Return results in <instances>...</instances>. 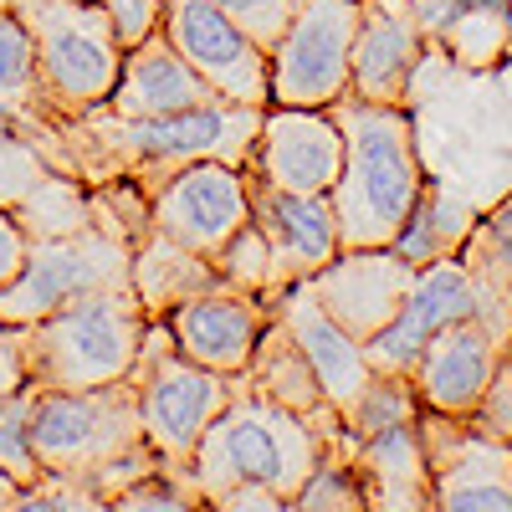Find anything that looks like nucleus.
I'll list each match as a JSON object with an SVG mask.
<instances>
[{"mask_svg": "<svg viewBox=\"0 0 512 512\" xmlns=\"http://www.w3.org/2000/svg\"><path fill=\"white\" fill-rule=\"evenodd\" d=\"M21 128L52 159V169H67L82 185L134 180L154 190L195 159H226L246 169L256 128H262V108L200 103L154 118H118L108 108H88L77 118H21Z\"/></svg>", "mask_w": 512, "mask_h": 512, "instance_id": "1", "label": "nucleus"}, {"mask_svg": "<svg viewBox=\"0 0 512 512\" xmlns=\"http://www.w3.org/2000/svg\"><path fill=\"white\" fill-rule=\"evenodd\" d=\"M344 128V169L328 190L338 241L344 246H390L425 190L415 149V118L405 103H369L344 93L328 103Z\"/></svg>", "mask_w": 512, "mask_h": 512, "instance_id": "2", "label": "nucleus"}, {"mask_svg": "<svg viewBox=\"0 0 512 512\" xmlns=\"http://www.w3.org/2000/svg\"><path fill=\"white\" fill-rule=\"evenodd\" d=\"M328 436L308 415H297L267 395H256L246 379H236L231 405L205 425V436L185 466V482L200 502H216L236 482H267L287 502L318 466Z\"/></svg>", "mask_w": 512, "mask_h": 512, "instance_id": "3", "label": "nucleus"}, {"mask_svg": "<svg viewBox=\"0 0 512 512\" xmlns=\"http://www.w3.org/2000/svg\"><path fill=\"white\" fill-rule=\"evenodd\" d=\"M149 333V313L134 287H108L72 297L57 313L16 328L21 369L36 390H88L128 379Z\"/></svg>", "mask_w": 512, "mask_h": 512, "instance_id": "4", "label": "nucleus"}, {"mask_svg": "<svg viewBox=\"0 0 512 512\" xmlns=\"http://www.w3.org/2000/svg\"><path fill=\"white\" fill-rule=\"evenodd\" d=\"M11 11L36 36L41 118H77L103 108L118 88L123 47L93 0H16Z\"/></svg>", "mask_w": 512, "mask_h": 512, "instance_id": "5", "label": "nucleus"}, {"mask_svg": "<svg viewBox=\"0 0 512 512\" xmlns=\"http://www.w3.org/2000/svg\"><path fill=\"white\" fill-rule=\"evenodd\" d=\"M128 262H134V231L93 200V221L82 231L57 241H26L21 272L0 287V323L26 328L72 297L128 287Z\"/></svg>", "mask_w": 512, "mask_h": 512, "instance_id": "6", "label": "nucleus"}, {"mask_svg": "<svg viewBox=\"0 0 512 512\" xmlns=\"http://www.w3.org/2000/svg\"><path fill=\"white\" fill-rule=\"evenodd\" d=\"M134 395H139V425H144V441L164 466H190L205 425L216 420L231 395H236V379L216 374L195 359H185L175 349V333H169L164 318H149L144 333V349L134 364Z\"/></svg>", "mask_w": 512, "mask_h": 512, "instance_id": "7", "label": "nucleus"}, {"mask_svg": "<svg viewBox=\"0 0 512 512\" xmlns=\"http://www.w3.org/2000/svg\"><path fill=\"white\" fill-rule=\"evenodd\" d=\"M144 446L134 379L88 384V390H36L31 451L41 472L93 482L108 461Z\"/></svg>", "mask_w": 512, "mask_h": 512, "instance_id": "8", "label": "nucleus"}, {"mask_svg": "<svg viewBox=\"0 0 512 512\" xmlns=\"http://www.w3.org/2000/svg\"><path fill=\"white\" fill-rule=\"evenodd\" d=\"M359 36V0H292V16L267 52L272 103L328 108L349 93V52Z\"/></svg>", "mask_w": 512, "mask_h": 512, "instance_id": "9", "label": "nucleus"}, {"mask_svg": "<svg viewBox=\"0 0 512 512\" xmlns=\"http://www.w3.org/2000/svg\"><path fill=\"white\" fill-rule=\"evenodd\" d=\"M251 221V175L226 159H195L149 190V226L216 262Z\"/></svg>", "mask_w": 512, "mask_h": 512, "instance_id": "10", "label": "nucleus"}, {"mask_svg": "<svg viewBox=\"0 0 512 512\" xmlns=\"http://www.w3.org/2000/svg\"><path fill=\"white\" fill-rule=\"evenodd\" d=\"M431 502L446 512H512V441L477 431L466 415L420 410Z\"/></svg>", "mask_w": 512, "mask_h": 512, "instance_id": "11", "label": "nucleus"}, {"mask_svg": "<svg viewBox=\"0 0 512 512\" xmlns=\"http://www.w3.org/2000/svg\"><path fill=\"white\" fill-rule=\"evenodd\" d=\"M164 36L226 103H272V62L216 0H164Z\"/></svg>", "mask_w": 512, "mask_h": 512, "instance_id": "12", "label": "nucleus"}, {"mask_svg": "<svg viewBox=\"0 0 512 512\" xmlns=\"http://www.w3.org/2000/svg\"><path fill=\"white\" fill-rule=\"evenodd\" d=\"M344 169V128L333 108H292L267 103L262 128L246 159V175L256 185L292 190V195H328Z\"/></svg>", "mask_w": 512, "mask_h": 512, "instance_id": "13", "label": "nucleus"}, {"mask_svg": "<svg viewBox=\"0 0 512 512\" xmlns=\"http://www.w3.org/2000/svg\"><path fill=\"white\" fill-rule=\"evenodd\" d=\"M472 308H477V292H472V272H466L461 256H436V262H425L415 272L410 292H405L400 313L364 344L369 369L410 379L420 349L431 344L441 328H451L456 318H472Z\"/></svg>", "mask_w": 512, "mask_h": 512, "instance_id": "14", "label": "nucleus"}, {"mask_svg": "<svg viewBox=\"0 0 512 512\" xmlns=\"http://www.w3.org/2000/svg\"><path fill=\"white\" fill-rule=\"evenodd\" d=\"M415 272H420V267L405 262L395 246H344V251H338L328 267H318L308 282H313V292H318L323 313L344 328V333H354L359 344H369V338L400 313Z\"/></svg>", "mask_w": 512, "mask_h": 512, "instance_id": "15", "label": "nucleus"}, {"mask_svg": "<svg viewBox=\"0 0 512 512\" xmlns=\"http://www.w3.org/2000/svg\"><path fill=\"white\" fill-rule=\"evenodd\" d=\"M272 308L267 297L256 292H236V287H216V292H200L190 303H180L175 313H164L169 333H175V349L216 374H246L251 354H256V338H262Z\"/></svg>", "mask_w": 512, "mask_h": 512, "instance_id": "16", "label": "nucleus"}, {"mask_svg": "<svg viewBox=\"0 0 512 512\" xmlns=\"http://www.w3.org/2000/svg\"><path fill=\"white\" fill-rule=\"evenodd\" d=\"M425 31L410 0H359V36L349 52V93L369 103H410Z\"/></svg>", "mask_w": 512, "mask_h": 512, "instance_id": "17", "label": "nucleus"}, {"mask_svg": "<svg viewBox=\"0 0 512 512\" xmlns=\"http://www.w3.org/2000/svg\"><path fill=\"white\" fill-rule=\"evenodd\" d=\"M267 308L292 328L297 344H303V354H308V364H313V374L323 384V400L338 415H349V405L369 390V379H374V369L364 359V344L323 313V303H318V292H313L308 277L267 292Z\"/></svg>", "mask_w": 512, "mask_h": 512, "instance_id": "18", "label": "nucleus"}, {"mask_svg": "<svg viewBox=\"0 0 512 512\" xmlns=\"http://www.w3.org/2000/svg\"><path fill=\"white\" fill-rule=\"evenodd\" d=\"M502 344L477 323V318H456L451 328H441L431 344L420 349L415 369H410V390L420 400V410L436 415H472L482 390L492 384L497 364H502Z\"/></svg>", "mask_w": 512, "mask_h": 512, "instance_id": "19", "label": "nucleus"}, {"mask_svg": "<svg viewBox=\"0 0 512 512\" xmlns=\"http://www.w3.org/2000/svg\"><path fill=\"white\" fill-rule=\"evenodd\" d=\"M251 221L262 226L272 262H277V287L303 282L318 267H328L344 241H338V216L328 195H292L251 180Z\"/></svg>", "mask_w": 512, "mask_h": 512, "instance_id": "20", "label": "nucleus"}, {"mask_svg": "<svg viewBox=\"0 0 512 512\" xmlns=\"http://www.w3.org/2000/svg\"><path fill=\"white\" fill-rule=\"evenodd\" d=\"M200 103H226V98L169 47L164 31H154L144 47L123 52L118 88L108 93L103 108L118 118H154V113H180V108H200Z\"/></svg>", "mask_w": 512, "mask_h": 512, "instance_id": "21", "label": "nucleus"}, {"mask_svg": "<svg viewBox=\"0 0 512 512\" xmlns=\"http://www.w3.org/2000/svg\"><path fill=\"white\" fill-rule=\"evenodd\" d=\"M354 466L364 477V497L369 507H436L431 502V466H425V441H420V415L400 420V425H384V431L349 441Z\"/></svg>", "mask_w": 512, "mask_h": 512, "instance_id": "22", "label": "nucleus"}, {"mask_svg": "<svg viewBox=\"0 0 512 512\" xmlns=\"http://www.w3.org/2000/svg\"><path fill=\"white\" fill-rule=\"evenodd\" d=\"M128 287H134V297L144 303L149 318H164V313H175L180 303H190V297L200 292H216L226 287L216 262L190 246H180L175 236H164V231H144L134 241V262H128Z\"/></svg>", "mask_w": 512, "mask_h": 512, "instance_id": "23", "label": "nucleus"}, {"mask_svg": "<svg viewBox=\"0 0 512 512\" xmlns=\"http://www.w3.org/2000/svg\"><path fill=\"white\" fill-rule=\"evenodd\" d=\"M241 379L251 384L256 395H267V400H277V405H287L297 415H318L328 405L323 400V384H318V374H313V364L303 354V344H297L292 328L277 313L267 318L262 338H256V354H251V364H246Z\"/></svg>", "mask_w": 512, "mask_h": 512, "instance_id": "24", "label": "nucleus"}, {"mask_svg": "<svg viewBox=\"0 0 512 512\" xmlns=\"http://www.w3.org/2000/svg\"><path fill=\"white\" fill-rule=\"evenodd\" d=\"M472 221L477 216L461 200H451L446 190H436L431 180H425V190H420V200L410 210V221L400 226V236L390 246L405 256V262L425 267V262H436V256H456L461 241L472 236Z\"/></svg>", "mask_w": 512, "mask_h": 512, "instance_id": "25", "label": "nucleus"}, {"mask_svg": "<svg viewBox=\"0 0 512 512\" xmlns=\"http://www.w3.org/2000/svg\"><path fill=\"white\" fill-rule=\"evenodd\" d=\"M11 216H16L26 241H57V236H72L93 221V190L77 175H67V169H52Z\"/></svg>", "mask_w": 512, "mask_h": 512, "instance_id": "26", "label": "nucleus"}, {"mask_svg": "<svg viewBox=\"0 0 512 512\" xmlns=\"http://www.w3.org/2000/svg\"><path fill=\"white\" fill-rule=\"evenodd\" d=\"M0 118H41L36 82V36L16 11H0Z\"/></svg>", "mask_w": 512, "mask_h": 512, "instance_id": "27", "label": "nucleus"}, {"mask_svg": "<svg viewBox=\"0 0 512 512\" xmlns=\"http://www.w3.org/2000/svg\"><path fill=\"white\" fill-rule=\"evenodd\" d=\"M292 507L303 512H364L369 497H364V477L354 466V451H349V436H338L323 446L318 466L308 472V482L297 487Z\"/></svg>", "mask_w": 512, "mask_h": 512, "instance_id": "28", "label": "nucleus"}, {"mask_svg": "<svg viewBox=\"0 0 512 512\" xmlns=\"http://www.w3.org/2000/svg\"><path fill=\"white\" fill-rule=\"evenodd\" d=\"M461 262L472 277L482 282H497V287H512V195L497 200L487 216L472 221V236L461 241Z\"/></svg>", "mask_w": 512, "mask_h": 512, "instance_id": "29", "label": "nucleus"}, {"mask_svg": "<svg viewBox=\"0 0 512 512\" xmlns=\"http://www.w3.org/2000/svg\"><path fill=\"white\" fill-rule=\"evenodd\" d=\"M420 415V400L410 390V379L400 374H374L369 379V390L349 405L344 415V436L349 441H364L374 431H384V425H400V420H415Z\"/></svg>", "mask_w": 512, "mask_h": 512, "instance_id": "30", "label": "nucleus"}, {"mask_svg": "<svg viewBox=\"0 0 512 512\" xmlns=\"http://www.w3.org/2000/svg\"><path fill=\"white\" fill-rule=\"evenodd\" d=\"M216 272H221V282H226V287H236V292H256V297L277 292V262H272V246H267L262 226L246 221V226L221 246Z\"/></svg>", "mask_w": 512, "mask_h": 512, "instance_id": "31", "label": "nucleus"}, {"mask_svg": "<svg viewBox=\"0 0 512 512\" xmlns=\"http://www.w3.org/2000/svg\"><path fill=\"white\" fill-rule=\"evenodd\" d=\"M47 175H52V159L31 144L21 123L0 118V210H16Z\"/></svg>", "mask_w": 512, "mask_h": 512, "instance_id": "32", "label": "nucleus"}, {"mask_svg": "<svg viewBox=\"0 0 512 512\" xmlns=\"http://www.w3.org/2000/svg\"><path fill=\"white\" fill-rule=\"evenodd\" d=\"M31 405H36V384L26 379L16 395L0 400V472L31 487L41 477V461L31 451Z\"/></svg>", "mask_w": 512, "mask_h": 512, "instance_id": "33", "label": "nucleus"}, {"mask_svg": "<svg viewBox=\"0 0 512 512\" xmlns=\"http://www.w3.org/2000/svg\"><path fill=\"white\" fill-rule=\"evenodd\" d=\"M93 6L108 16L123 52L144 47L154 31H164V0H93Z\"/></svg>", "mask_w": 512, "mask_h": 512, "instance_id": "34", "label": "nucleus"}, {"mask_svg": "<svg viewBox=\"0 0 512 512\" xmlns=\"http://www.w3.org/2000/svg\"><path fill=\"white\" fill-rule=\"evenodd\" d=\"M216 6L256 41V47H277V36H282V26H287V16H292V0H216Z\"/></svg>", "mask_w": 512, "mask_h": 512, "instance_id": "35", "label": "nucleus"}, {"mask_svg": "<svg viewBox=\"0 0 512 512\" xmlns=\"http://www.w3.org/2000/svg\"><path fill=\"white\" fill-rule=\"evenodd\" d=\"M477 425V431H487V436H497V441H512V359L502 354V364H497V374H492V384L482 390V400H477V410L466 415Z\"/></svg>", "mask_w": 512, "mask_h": 512, "instance_id": "36", "label": "nucleus"}, {"mask_svg": "<svg viewBox=\"0 0 512 512\" xmlns=\"http://www.w3.org/2000/svg\"><path fill=\"white\" fill-rule=\"evenodd\" d=\"M482 6H507V0H410V11H415L425 41H441L461 16H472V11H482Z\"/></svg>", "mask_w": 512, "mask_h": 512, "instance_id": "37", "label": "nucleus"}, {"mask_svg": "<svg viewBox=\"0 0 512 512\" xmlns=\"http://www.w3.org/2000/svg\"><path fill=\"white\" fill-rule=\"evenodd\" d=\"M210 507H226V512H251V507H262V512H287L292 502H287L282 492H272L267 482H236V487H226Z\"/></svg>", "mask_w": 512, "mask_h": 512, "instance_id": "38", "label": "nucleus"}, {"mask_svg": "<svg viewBox=\"0 0 512 512\" xmlns=\"http://www.w3.org/2000/svg\"><path fill=\"white\" fill-rule=\"evenodd\" d=\"M21 262H26V236H21L11 210H0V287L21 272Z\"/></svg>", "mask_w": 512, "mask_h": 512, "instance_id": "39", "label": "nucleus"}, {"mask_svg": "<svg viewBox=\"0 0 512 512\" xmlns=\"http://www.w3.org/2000/svg\"><path fill=\"white\" fill-rule=\"evenodd\" d=\"M26 384V369H21V344H16V328L0 323V400L16 395Z\"/></svg>", "mask_w": 512, "mask_h": 512, "instance_id": "40", "label": "nucleus"}, {"mask_svg": "<svg viewBox=\"0 0 512 512\" xmlns=\"http://www.w3.org/2000/svg\"><path fill=\"white\" fill-rule=\"evenodd\" d=\"M0 507H21V482L0 472Z\"/></svg>", "mask_w": 512, "mask_h": 512, "instance_id": "41", "label": "nucleus"}, {"mask_svg": "<svg viewBox=\"0 0 512 512\" xmlns=\"http://www.w3.org/2000/svg\"><path fill=\"white\" fill-rule=\"evenodd\" d=\"M11 6H16V0H0V11H11Z\"/></svg>", "mask_w": 512, "mask_h": 512, "instance_id": "42", "label": "nucleus"}, {"mask_svg": "<svg viewBox=\"0 0 512 512\" xmlns=\"http://www.w3.org/2000/svg\"><path fill=\"white\" fill-rule=\"evenodd\" d=\"M507 359H512V338H507Z\"/></svg>", "mask_w": 512, "mask_h": 512, "instance_id": "43", "label": "nucleus"}]
</instances>
